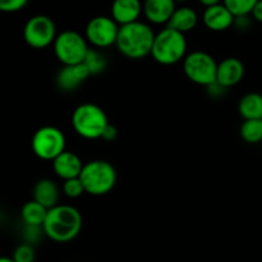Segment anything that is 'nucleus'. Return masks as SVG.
<instances>
[{"instance_id": "12", "label": "nucleus", "mask_w": 262, "mask_h": 262, "mask_svg": "<svg viewBox=\"0 0 262 262\" xmlns=\"http://www.w3.org/2000/svg\"><path fill=\"white\" fill-rule=\"evenodd\" d=\"M245 72V64L241 59L234 58V56L225 58L220 63H217L216 82L225 89H230L242 81Z\"/></svg>"}, {"instance_id": "14", "label": "nucleus", "mask_w": 262, "mask_h": 262, "mask_svg": "<svg viewBox=\"0 0 262 262\" xmlns=\"http://www.w3.org/2000/svg\"><path fill=\"white\" fill-rule=\"evenodd\" d=\"M235 17L224 4H216L205 8L202 20L206 28L214 32H223L234 25Z\"/></svg>"}, {"instance_id": "26", "label": "nucleus", "mask_w": 262, "mask_h": 262, "mask_svg": "<svg viewBox=\"0 0 262 262\" xmlns=\"http://www.w3.org/2000/svg\"><path fill=\"white\" fill-rule=\"evenodd\" d=\"M28 0H0V12L14 13L23 9Z\"/></svg>"}, {"instance_id": "30", "label": "nucleus", "mask_w": 262, "mask_h": 262, "mask_svg": "<svg viewBox=\"0 0 262 262\" xmlns=\"http://www.w3.org/2000/svg\"><path fill=\"white\" fill-rule=\"evenodd\" d=\"M205 8H209L212 7V5H216V4H222L223 0H199Z\"/></svg>"}, {"instance_id": "17", "label": "nucleus", "mask_w": 262, "mask_h": 262, "mask_svg": "<svg viewBox=\"0 0 262 262\" xmlns=\"http://www.w3.org/2000/svg\"><path fill=\"white\" fill-rule=\"evenodd\" d=\"M48 210L59 205V188L51 179H40L33 187V199Z\"/></svg>"}, {"instance_id": "3", "label": "nucleus", "mask_w": 262, "mask_h": 262, "mask_svg": "<svg viewBox=\"0 0 262 262\" xmlns=\"http://www.w3.org/2000/svg\"><path fill=\"white\" fill-rule=\"evenodd\" d=\"M117 178V170L112 163L101 159L84 164L79 176L84 192L91 196H104L112 192Z\"/></svg>"}, {"instance_id": "25", "label": "nucleus", "mask_w": 262, "mask_h": 262, "mask_svg": "<svg viewBox=\"0 0 262 262\" xmlns=\"http://www.w3.org/2000/svg\"><path fill=\"white\" fill-rule=\"evenodd\" d=\"M61 191L66 194L68 199H78L82 194L86 193L83 188V184H82L81 179L79 178H73L68 179V181L63 182V187H61Z\"/></svg>"}, {"instance_id": "15", "label": "nucleus", "mask_w": 262, "mask_h": 262, "mask_svg": "<svg viewBox=\"0 0 262 262\" xmlns=\"http://www.w3.org/2000/svg\"><path fill=\"white\" fill-rule=\"evenodd\" d=\"M174 0H145L143 14L146 19L154 25H168L171 15L176 12Z\"/></svg>"}, {"instance_id": "20", "label": "nucleus", "mask_w": 262, "mask_h": 262, "mask_svg": "<svg viewBox=\"0 0 262 262\" xmlns=\"http://www.w3.org/2000/svg\"><path fill=\"white\" fill-rule=\"evenodd\" d=\"M48 215V209L36 202L35 200L26 202L20 209V217L27 227L42 228Z\"/></svg>"}, {"instance_id": "33", "label": "nucleus", "mask_w": 262, "mask_h": 262, "mask_svg": "<svg viewBox=\"0 0 262 262\" xmlns=\"http://www.w3.org/2000/svg\"><path fill=\"white\" fill-rule=\"evenodd\" d=\"M0 257H2V256H0Z\"/></svg>"}, {"instance_id": "27", "label": "nucleus", "mask_w": 262, "mask_h": 262, "mask_svg": "<svg viewBox=\"0 0 262 262\" xmlns=\"http://www.w3.org/2000/svg\"><path fill=\"white\" fill-rule=\"evenodd\" d=\"M206 89H207V92H209L210 96L214 97V99H216V97H222L228 90V89H225V87H223L220 83H217L216 81H215L214 83L210 84V86H207Z\"/></svg>"}, {"instance_id": "1", "label": "nucleus", "mask_w": 262, "mask_h": 262, "mask_svg": "<svg viewBox=\"0 0 262 262\" xmlns=\"http://www.w3.org/2000/svg\"><path fill=\"white\" fill-rule=\"evenodd\" d=\"M82 215L71 205H56L48 210L42 232L49 239L56 243H68L78 237L82 230Z\"/></svg>"}, {"instance_id": "19", "label": "nucleus", "mask_w": 262, "mask_h": 262, "mask_svg": "<svg viewBox=\"0 0 262 262\" xmlns=\"http://www.w3.org/2000/svg\"><path fill=\"white\" fill-rule=\"evenodd\" d=\"M238 112L245 120L262 119V95L258 92H248L238 104Z\"/></svg>"}, {"instance_id": "11", "label": "nucleus", "mask_w": 262, "mask_h": 262, "mask_svg": "<svg viewBox=\"0 0 262 262\" xmlns=\"http://www.w3.org/2000/svg\"><path fill=\"white\" fill-rule=\"evenodd\" d=\"M90 76L91 74L83 63L76 66H63L56 73L55 83L61 91L72 92L78 89Z\"/></svg>"}, {"instance_id": "9", "label": "nucleus", "mask_w": 262, "mask_h": 262, "mask_svg": "<svg viewBox=\"0 0 262 262\" xmlns=\"http://www.w3.org/2000/svg\"><path fill=\"white\" fill-rule=\"evenodd\" d=\"M56 36L55 23L45 14L31 17L23 28V38L32 49H45L53 45Z\"/></svg>"}, {"instance_id": "32", "label": "nucleus", "mask_w": 262, "mask_h": 262, "mask_svg": "<svg viewBox=\"0 0 262 262\" xmlns=\"http://www.w3.org/2000/svg\"><path fill=\"white\" fill-rule=\"evenodd\" d=\"M174 2H176V3H186V2H188V0H174Z\"/></svg>"}, {"instance_id": "22", "label": "nucleus", "mask_w": 262, "mask_h": 262, "mask_svg": "<svg viewBox=\"0 0 262 262\" xmlns=\"http://www.w3.org/2000/svg\"><path fill=\"white\" fill-rule=\"evenodd\" d=\"M83 64L89 69L91 76H97L106 69L107 60L101 51H99L97 49H90L86 58H84Z\"/></svg>"}, {"instance_id": "16", "label": "nucleus", "mask_w": 262, "mask_h": 262, "mask_svg": "<svg viewBox=\"0 0 262 262\" xmlns=\"http://www.w3.org/2000/svg\"><path fill=\"white\" fill-rule=\"evenodd\" d=\"M141 13H143L141 0H114L112 4V18L119 26L137 22Z\"/></svg>"}, {"instance_id": "29", "label": "nucleus", "mask_w": 262, "mask_h": 262, "mask_svg": "<svg viewBox=\"0 0 262 262\" xmlns=\"http://www.w3.org/2000/svg\"><path fill=\"white\" fill-rule=\"evenodd\" d=\"M251 15L253 17V19L262 23V0H258V2L256 3L255 8H253L252 12H251Z\"/></svg>"}, {"instance_id": "10", "label": "nucleus", "mask_w": 262, "mask_h": 262, "mask_svg": "<svg viewBox=\"0 0 262 262\" xmlns=\"http://www.w3.org/2000/svg\"><path fill=\"white\" fill-rule=\"evenodd\" d=\"M120 26L106 15H97L89 20L84 30L87 42L95 49H106L117 43Z\"/></svg>"}, {"instance_id": "21", "label": "nucleus", "mask_w": 262, "mask_h": 262, "mask_svg": "<svg viewBox=\"0 0 262 262\" xmlns=\"http://www.w3.org/2000/svg\"><path fill=\"white\" fill-rule=\"evenodd\" d=\"M239 135L242 140L250 145L260 143L262 141V119L245 120L241 125Z\"/></svg>"}, {"instance_id": "7", "label": "nucleus", "mask_w": 262, "mask_h": 262, "mask_svg": "<svg viewBox=\"0 0 262 262\" xmlns=\"http://www.w3.org/2000/svg\"><path fill=\"white\" fill-rule=\"evenodd\" d=\"M183 72L191 82L207 87L216 81L217 63L206 51H192L183 59Z\"/></svg>"}, {"instance_id": "2", "label": "nucleus", "mask_w": 262, "mask_h": 262, "mask_svg": "<svg viewBox=\"0 0 262 262\" xmlns=\"http://www.w3.org/2000/svg\"><path fill=\"white\" fill-rule=\"evenodd\" d=\"M155 35L150 26L137 20L129 25L120 26L115 46L125 58L138 60L151 55Z\"/></svg>"}, {"instance_id": "6", "label": "nucleus", "mask_w": 262, "mask_h": 262, "mask_svg": "<svg viewBox=\"0 0 262 262\" xmlns=\"http://www.w3.org/2000/svg\"><path fill=\"white\" fill-rule=\"evenodd\" d=\"M53 48L56 59L63 66H76L83 63L90 50L86 37L73 30H66L58 33Z\"/></svg>"}, {"instance_id": "8", "label": "nucleus", "mask_w": 262, "mask_h": 262, "mask_svg": "<svg viewBox=\"0 0 262 262\" xmlns=\"http://www.w3.org/2000/svg\"><path fill=\"white\" fill-rule=\"evenodd\" d=\"M66 142L63 130L53 125H45L38 128L33 133L31 148L32 152L41 160L53 161L66 151Z\"/></svg>"}, {"instance_id": "5", "label": "nucleus", "mask_w": 262, "mask_h": 262, "mask_svg": "<svg viewBox=\"0 0 262 262\" xmlns=\"http://www.w3.org/2000/svg\"><path fill=\"white\" fill-rule=\"evenodd\" d=\"M109 124L106 113L99 105L84 102L78 105L72 114V127L84 140H99Z\"/></svg>"}, {"instance_id": "18", "label": "nucleus", "mask_w": 262, "mask_h": 262, "mask_svg": "<svg viewBox=\"0 0 262 262\" xmlns=\"http://www.w3.org/2000/svg\"><path fill=\"white\" fill-rule=\"evenodd\" d=\"M199 23V15L192 8L181 7L177 8L176 12L171 15L170 20L168 22L166 27H170L178 32L186 35L187 32L193 30Z\"/></svg>"}, {"instance_id": "24", "label": "nucleus", "mask_w": 262, "mask_h": 262, "mask_svg": "<svg viewBox=\"0 0 262 262\" xmlns=\"http://www.w3.org/2000/svg\"><path fill=\"white\" fill-rule=\"evenodd\" d=\"M14 262H35L36 260V252L35 248L30 243H20L15 247L13 251L12 256Z\"/></svg>"}, {"instance_id": "31", "label": "nucleus", "mask_w": 262, "mask_h": 262, "mask_svg": "<svg viewBox=\"0 0 262 262\" xmlns=\"http://www.w3.org/2000/svg\"><path fill=\"white\" fill-rule=\"evenodd\" d=\"M0 262H14L12 257H0Z\"/></svg>"}, {"instance_id": "4", "label": "nucleus", "mask_w": 262, "mask_h": 262, "mask_svg": "<svg viewBox=\"0 0 262 262\" xmlns=\"http://www.w3.org/2000/svg\"><path fill=\"white\" fill-rule=\"evenodd\" d=\"M187 55L186 35L165 27L155 35L151 56L161 66H173L183 60Z\"/></svg>"}, {"instance_id": "28", "label": "nucleus", "mask_w": 262, "mask_h": 262, "mask_svg": "<svg viewBox=\"0 0 262 262\" xmlns=\"http://www.w3.org/2000/svg\"><path fill=\"white\" fill-rule=\"evenodd\" d=\"M118 137V129L115 125L113 124H107L106 128L104 129V133H102L101 136V140L106 141V142H113V141L117 140Z\"/></svg>"}, {"instance_id": "13", "label": "nucleus", "mask_w": 262, "mask_h": 262, "mask_svg": "<svg viewBox=\"0 0 262 262\" xmlns=\"http://www.w3.org/2000/svg\"><path fill=\"white\" fill-rule=\"evenodd\" d=\"M53 170L60 179L68 181V179L79 178L82 168L84 164L82 163L81 158L73 151L66 150L53 161Z\"/></svg>"}, {"instance_id": "23", "label": "nucleus", "mask_w": 262, "mask_h": 262, "mask_svg": "<svg viewBox=\"0 0 262 262\" xmlns=\"http://www.w3.org/2000/svg\"><path fill=\"white\" fill-rule=\"evenodd\" d=\"M258 0H223V4L237 18L251 14Z\"/></svg>"}]
</instances>
